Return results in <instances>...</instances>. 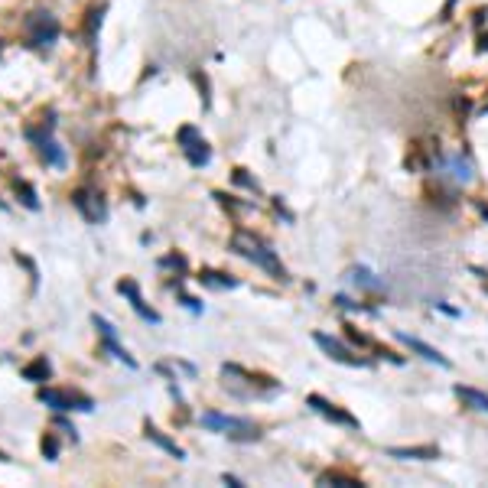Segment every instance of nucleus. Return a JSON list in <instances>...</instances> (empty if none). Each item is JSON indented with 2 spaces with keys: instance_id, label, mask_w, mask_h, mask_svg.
I'll return each mask as SVG.
<instances>
[{
  "instance_id": "obj_19",
  "label": "nucleus",
  "mask_w": 488,
  "mask_h": 488,
  "mask_svg": "<svg viewBox=\"0 0 488 488\" xmlns=\"http://www.w3.org/2000/svg\"><path fill=\"white\" fill-rule=\"evenodd\" d=\"M439 170H443L446 176H453L456 182L472 180V166L462 159V153H456V157H439Z\"/></svg>"
},
{
  "instance_id": "obj_29",
  "label": "nucleus",
  "mask_w": 488,
  "mask_h": 488,
  "mask_svg": "<svg viewBox=\"0 0 488 488\" xmlns=\"http://www.w3.org/2000/svg\"><path fill=\"white\" fill-rule=\"evenodd\" d=\"M332 303H336V306L339 309H351V313H372V306H365V303H355V299H349V297H336L332 299Z\"/></svg>"
},
{
  "instance_id": "obj_22",
  "label": "nucleus",
  "mask_w": 488,
  "mask_h": 488,
  "mask_svg": "<svg viewBox=\"0 0 488 488\" xmlns=\"http://www.w3.org/2000/svg\"><path fill=\"white\" fill-rule=\"evenodd\" d=\"M349 280L351 284H355V287H361V290H368V293H381L384 290V284L381 280H378V277L372 274V270H368V267H351L349 270Z\"/></svg>"
},
{
  "instance_id": "obj_15",
  "label": "nucleus",
  "mask_w": 488,
  "mask_h": 488,
  "mask_svg": "<svg viewBox=\"0 0 488 488\" xmlns=\"http://www.w3.org/2000/svg\"><path fill=\"white\" fill-rule=\"evenodd\" d=\"M105 10H107V3H92V7H88L85 23H82V40H85V46L98 43V33H101V23H105Z\"/></svg>"
},
{
  "instance_id": "obj_12",
  "label": "nucleus",
  "mask_w": 488,
  "mask_h": 488,
  "mask_svg": "<svg viewBox=\"0 0 488 488\" xmlns=\"http://www.w3.org/2000/svg\"><path fill=\"white\" fill-rule=\"evenodd\" d=\"M33 150H36V157H40V163H46L49 170H65V163H69V157H65V150L55 143L53 134H46V137L33 140Z\"/></svg>"
},
{
  "instance_id": "obj_26",
  "label": "nucleus",
  "mask_w": 488,
  "mask_h": 488,
  "mask_svg": "<svg viewBox=\"0 0 488 488\" xmlns=\"http://www.w3.org/2000/svg\"><path fill=\"white\" fill-rule=\"evenodd\" d=\"M232 180H234V186H244L247 192H261V182H257L254 176H247V170H244V166H238V170L232 173Z\"/></svg>"
},
{
  "instance_id": "obj_37",
  "label": "nucleus",
  "mask_w": 488,
  "mask_h": 488,
  "mask_svg": "<svg viewBox=\"0 0 488 488\" xmlns=\"http://www.w3.org/2000/svg\"><path fill=\"white\" fill-rule=\"evenodd\" d=\"M453 3H456V0H446L443 13H439V20H449V13H453Z\"/></svg>"
},
{
  "instance_id": "obj_5",
  "label": "nucleus",
  "mask_w": 488,
  "mask_h": 488,
  "mask_svg": "<svg viewBox=\"0 0 488 488\" xmlns=\"http://www.w3.org/2000/svg\"><path fill=\"white\" fill-rule=\"evenodd\" d=\"M176 143H180L182 157L189 159V166H195V170H202V166L212 163V147L205 143V137H202V130L195 128V124H182V128L176 130Z\"/></svg>"
},
{
  "instance_id": "obj_32",
  "label": "nucleus",
  "mask_w": 488,
  "mask_h": 488,
  "mask_svg": "<svg viewBox=\"0 0 488 488\" xmlns=\"http://www.w3.org/2000/svg\"><path fill=\"white\" fill-rule=\"evenodd\" d=\"M345 329H349V342H351V345H361V349H372V339H368V336H361V332L355 329V326H345Z\"/></svg>"
},
{
  "instance_id": "obj_34",
  "label": "nucleus",
  "mask_w": 488,
  "mask_h": 488,
  "mask_svg": "<svg viewBox=\"0 0 488 488\" xmlns=\"http://www.w3.org/2000/svg\"><path fill=\"white\" fill-rule=\"evenodd\" d=\"M476 53H488V33H478V43H476Z\"/></svg>"
},
{
  "instance_id": "obj_31",
  "label": "nucleus",
  "mask_w": 488,
  "mask_h": 488,
  "mask_svg": "<svg viewBox=\"0 0 488 488\" xmlns=\"http://www.w3.org/2000/svg\"><path fill=\"white\" fill-rule=\"evenodd\" d=\"M192 82H195L202 92V107H209V101H212V98H209V75H202L199 69H195V72H192Z\"/></svg>"
},
{
  "instance_id": "obj_17",
  "label": "nucleus",
  "mask_w": 488,
  "mask_h": 488,
  "mask_svg": "<svg viewBox=\"0 0 488 488\" xmlns=\"http://www.w3.org/2000/svg\"><path fill=\"white\" fill-rule=\"evenodd\" d=\"M20 374H23V381L43 384V381H49V378H53V361L46 358V355H36L33 361H26V365H23Z\"/></svg>"
},
{
  "instance_id": "obj_28",
  "label": "nucleus",
  "mask_w": 488,
  "mask_h": 488,
  "mask_svg": "<svg viewBox=\"0 0 488 488\" xmlns=\"http://www.w3.org/2000/svg\"><path fill=\"white\" fill-rule=\"evenodd\" d=\"M159 267H170V270H180V274H186V257L182 254H166V257H159Z\"/></svg>"
},
{
  "instance_id": "obj_4",
  "label": "nucleus",
  "mask_w": 488,
  "mask_h": 488,
  "mask_svg": "<svg viewBox=\"0 0 488 488\" xmlns=\"http://www.w3.org/2000/svg\"><path fill=\"white\" fill-rule=\"evenodd\" d=\"M36 401L46 403V407H53L55 414H69V410L88 414V410H95V401H92L85 391H78V387H43V384H40Z\"/></svg>"
},
{
  "instance_id": "obj_8",
  "label": "nucleus",
  "mask_w": 488,
  "mask_h": 488,
  "mask_svg": "<svg viewBox=\"0 0 488 488\" xmlns=\"http://www.w3.org/2000/svg\"><path fill=\"white\" fill-rule=\"evenodd\" d=\"M313 342H316L319 349L326 351L332 361H339V365H349V368H372V361L361 358V355H355V351H351L345 342L332 339L329 332H313Z\"/></svg>"
},
{
  "instance_id": "obj_11",
  "label": "nucleus",
  "mask_w": 488,
  "mask_h": 488,
  "mask_svg": "<svg viewBox=\"0 0 488 488\" xmlns=\"http://www.w3.org/2000/svg\"><path fill=\"white\" fill-rule=\"evenodd\" d=\"M199 424L205 430H215V433H234V430H244V426H254L251 417H232V414H218V410H205L199 417Z\"/></svg>"
},
{
  "instance_id": "obj_25",
  "label": "nucleus",
  "mask_w": 488,
  "mask_h": 488,
  "mask_svg": "<svg viewBox=\"0 0 488 488\" xmlns=\"http://www.w3.org/2000/svg\"><path fill=\"white\" fill-rule=\"evenodd\" d=\"M13 261L26 267V274H30V284H33V293H36V287H40V267H36V261H33V257H26V254H20V251L13 254Z\"/></svg>"
},
{
  "instance_id": "obj_2",
  "label": "nucleus",
  "mask_w": 488,
  "mask_h": 488,
  "mask_svg": "<svg viewBox=\"0 0 488 488\" xmlns=\"http://www.w3.org/2000/svg\"><path fill=\"white\" fill-rule=\"evenodd\" d=\"M222 378H225V387L234 394V397H270V394L280 391V381L270 378V374H261V372H247L241 365H222Z\"/></svg>"
},
{
  "instance_id": "obj_14",
  "label": "nucleus",
  "mask_w": 488,
  "mask_h": 488,
  "mask_svg": "<svg viewBox=\"0 0 488 488\" xmlns=\"http://www.w3.org/2000/svg\"><path fill=\"white\" fill-rule=\"evenodd\" d=\"M387 456L391 459H403V462H433L439 459V446H387Z\"/></svg>"
},
{
  "instance_id": "obj_7",
  "label": "nucleus",
  "mask_w": 488,
  "mask_h": 488,
  "mask_svg": "<svg viewBox=\"0 0 488 488\" xmlns=\"http://www.w3.org/2000/svg\"><path fill=\"white\" fill-rule=\"evenodd\" d=\"M92 326H95L98 339H101V351H107V355H111V358H117V361H124L128 368H137V358H134V355H130V351L124 349L121 342H117V329L107 322L105 316H98V313H95V316H92Z\"/></svg>"
},
{
  "instance_id": "obj_23",
  "label": "nucleus",
  "mask_w": 488,
  "mask_h": 488,
  "mask_svg": "<svg viewBox=\"0 0 488 488\" xmlns=\"http://www.w3.org/2000/svg\"><path fill=\"white\" fill-rule=\"evenodd\" d=\"M13 192H17V199H20L23 209H30V212H40V195H36V186L30 180H13Z\"/></svg>"
},
{
  "instance_id": "obj_6",
  "label": "nucleus",
  "mask_w": 488,
  "mask_h": 488,
  "mask_svg": "<svg viewBox=\"0 0 488 488\" xmlns=\"http://www.w3.org/2000/svg\"><path fill=\"white\" fill-rule=\"evenodd\" d=\"M72 205H75V212L82 215L88 225H101L107 222V202L105 195L95 189V186H78V189H72Z\"/></svg>"
},
{
  "instance_id": "obj_20",
  "label": "nucleus",
  "mask_w": 488,
  "mask_h": 488,
  "mask_svg": "<svg viewBox=\"0 0 488 488\" xmlns=\"http://www.w3.org/2000/svg\"><path fill=\"white\" fill-rule=\"evenodd\" d=\"M453 391H456V397L466 403V407L488 414V394H485V391H478V387H469V384H456Z\"/></svg>"
},
{
  "instance_id": "obj_41",
  "label": "nucleus",
  "mask_w": 488,
  "mask_h": 488,
  "mask_svg": "<svg viewBox=\"0 0 488 488\" xmlns=\"http://www.w3.org/2000/svg\"><path fill=\"white\" fill-rule=\"evenodd\" d=\"M0 43H3V40H0ZM0 49H3V46H0Z\"/></svg>"
},
{
  "instance_id": "obj_38",
  "label": "nucleus",
  "mask_w": 488,
  "mask_h": 488,
  "mask_svg": "<svg viewBox=\"0 0 488 488\" xmlns=\"http://www.w3.org/2000/svg\"><path fill=\"white\" fill-rule=\"evenodd\" d=\"M476 209H478V212H482V218H485V222H488V205H485V202H476Z\"/></svg>"
},
{
  "instance_id": "obj_1",
  "label": "nucleus",
  "mask_w": 488,
  "mask_h": 488,
  "mask_svg": "<svg viewBox=\"0 0 488 488\" xmlns=\"http://www.w3.org/2000/svg\"><path fill=\"white\" fill-rule=\"evenodd\" d=\"M232 251L238 257H244V261H251L254 267H261L264 274H270L274 280H280V284H287L290 280L284 261L277 257V251L261 238V234L247 232V228H238V232L232 234Z\"/></svg>"
},
{
  "instance_id": "obj_10",
  "label": "nucleus",
  "mask_w": 488,
  "mask_h": 488,
  "mask_svg": "<svg viewBox=\"0 0 488 488\" xmlns=\"http://www.w3.org/2000/svg\"><path fill=\"white\" fill-rule=\"evenodd\" d=\"M117 293H121V297H128L130 309H134L143 322H150V326H159V322H163V316L150 306L147 299L140 297V287H137V280H134V277H121V280H117Z\"/></svg>"
},
{
  "instance_id": "obj_36",
  "label": "nucleus",
  "mask_w": 488,
  "mask_h": 488,
  "mask_svg": "<svg viewBox=\"0 0 488 488\" xmlns=\"http://www.w3.org/2000/svg\"><path fill=\"white\" fill-rule=\"evenodd\" d=\"M439 313H446V316H459V309H453V306H446V303H433Z\"/></svg>"
},
{
  "instance_id": "obj_18",
  "label": "nucleus",
  "mask_w": 488,
  "mask_h": 488,
  "mask_svg": "<svg viewBox=\"0 0 488 488\" xmlns=\"http://www.w3.org/2000/svg\"><path fill=\"white\" fill-rule=\"evenodd\" d=\"M195 280H199L202 287H209V290H234V287H238V277L222 274V270H212V267H202Z\"/></svg>"
},
{
  "instance_id": "obj_9",
  "label": "nucleus",
  "mask_w": 488,
  "mask_h": 488,
  "mask_svg": "<svg viewBox=\"0 0 488 488\" xmlns=\"http://www.w3.org/2000/svg\"><path fill=\"white\" fill-rule=\"evenodd\" d=\"M306 407H309V410H316L319 417H326V420H329V424H336V426H345V430H361L358 417H351L345 407H339V403L326 401L322 394H306Z\"/></svg>"
},
{
  "instance_id": "obj_30",
  "label": "nucleus",
  "mask_w": 488,
  "mask_h": 488,
  "mask_svg": "<svg viewBox=\"0 0 488 488\" xmlns=\"http://www.w3.org/2000/svg\"><path fill=\"white\" fill-rule=\"evenodd\" d=\"M176 297H180V303L189 309V313H202V303H199L195 297H189V293H182V284H180V280H176Z\"/></svg>"
},
{
  "instance_id": "obj_16",
  "label": "nucleus",
  "mask_w": 488,
  "mask_h": 488,
  "mask_svg": "<svg viewBox=\"0 0 488 488\" xmlns=\"http://www.w3.org/2000/svg\"><path fill=\"white\" fill-rule=\"evenodd\" d=\"M143 436H147L150 443H157L159 449H163V453H170L173 459H186V449H182V446L176 443V439H170V436L163 433V430H159L157 424H150V420H147V424H143Z\"/></svg>"
},
{
  "instance_id": "obj_24",
  "label": "nucleus",
  "mask_w": 488,
  "mask_h": 488,
  "mask_svg": "<svg viewBox=\"0 0 488 488\" xmlns=\"http://www.w3.org/2000/svg\"><path fill=\"white\" fill-rule=\"evenodd\" d=\"M59 449H62V446H59V436H55L53 430H49V433H43V439H40V453H43L49 462H55V459H59Z\"/></svg>"
},
{
  "instance_id": "obj_39",
  "label": "nucleus",
  "mask_w": 488,
  "mask_h": 488,
  "mask_svg": "<svg viewBox=\"0 0 488 488\" xmlns=\"http://www.w3.org/2000/svg\"><path fill=\"white\" fill-rule=\"evenodd\" d=\"M0 462H13V459H10V453H3V449H0Z\"/></svg>"
},
{
  "instance_id": "obj_21",
  "label": "nucleus",
  "mask_w": 488,
  "mask_h": 488,
  "mask_svg": "<svg viewBox=\"0 0 488 488\" xmlns=\"http://www.w3.org/2000/svg\"><path fill=\"white\" fill-rule=\"evenodd\" d=\"M316 485H336V488H361L365 482L355 476H349V472H339V469H326V472H319Z\"/></svg>"
},
{
  "instance_id": "obj_33",
  "label": "nucleus",
  "mask_w": 488,
  "mask_h": 488,
  "mask_svg": "<svg viewBox=\"0 0 488 488\" xmlns=\"http://www.w3.org/2000/svg\"><path fill=\"white\" fill-rule=\"evenodd\" d=\"M274 209H277V212H280V215H284L287 222H293V212H290V209H287V202L280 199V195H277V199H274Z\"/></svg>"
},
{
  "instance_id": "obj_35",
  "label": "nucleus",
  "mask_w": 488,
  "mask_h": 488,
  "mask_svg": "<svg viewBox=\"0 0 488 488\" xmlns=\"http://www.w3.org/2000/svg\"><path fill=\"white\" fill-rule=\"evenodd\" d=\"M222 482H225V485H232V488H241V485H244L241 478H238V476H228V472L222 476Z\"/></svg>"
},
{
  "instance_id": "obj_27",
  "label": "nucleus",
  "mask_w": 488,
  "mask_h": 488,
  "mask_svg": "<svg viewBox=\"0 0 488 488\" xmlns=\"http://www.w3.org/2000/svg\"><path fill=\"white\" fill-rule=\"evenodd\" d=\"M53 426H55V430H62V433L69 436L72 443H78V430H75V424H69V420H65L62 414H55V417H53Z\"/></svg>"
},
{
  "instance_id": "obj_40",
  "label": "nucleus",
  "mask_w": 488,
  "mask_h": 488,
  "mask_svg": "<svg viewBox=\"0 0 488 488\" xmlns=\"http://www.w3.org/2000/svg\"><path fill=\"white\" fill-rule=\"evenodd\" d=\"M485 293H488V284H485Z\"/></svg>"
},
{
  "instance_id": "obj_13",
  "label": "nucleus",
  "mask_w": 488,
  "mask_h": 488,
  "mask_svg": "<svg viewBox=\"0 0 488 488\" xmlns=\"http://www.w3.org/2000/svg\"><path fill=\"white\" fill-rule=\"evenodd\" d=\"M397 339H401L410 351H417V355H420L424 361H433V365H439V368H453V361L446 358L443 351L433 349V345H426L424 339H417V336H410V332H401V329H397Z\"/></svg>"
},
{
  "instance_id": "obj_3",
  "label": "nucleus",
  "mask_w": 488,
  "mask_h": 488,
  "mask_svg": "<svg viewBox=\"0 0 488 488\" xmlns=\"http://www.w3.org/2000/svg\"><path fill=\"white\" fill-rule=\"evenodd\" d=\"M59 33H62V26H59V20L49 10H33L23 17V43L30 49H36V53L53 49Z\"/></svg>"
}]
</instances>
